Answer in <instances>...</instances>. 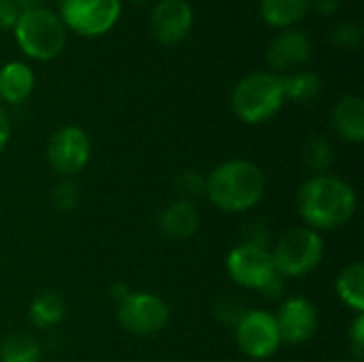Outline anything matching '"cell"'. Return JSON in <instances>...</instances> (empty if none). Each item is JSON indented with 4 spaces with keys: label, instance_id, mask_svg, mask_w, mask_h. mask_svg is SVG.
Segmentation results:
<instances>
[{
    "label": "cell",
    "instance_id": "cell-1",
    "mask_svg": "<svg viewBox=\"0 0 364 362\" xmlns=\"http://www.w3.org/2000/svg\"><path fill=\"white\" fill-rule=\"evenodd\" d=\"M358 207L354 188L335 175L309 177L296 194V209L314 230H335L348 224Z\"/></svg>",
    "mask_w": 364,
    "mask_h": 362
},
{
    "label": "cell",
    "instance_id": "cell-2",
    "mask_svg": "<svg viewBox=\"0 0 364 362\" xmlns=\"http://www.w3.org/2000/svg\"><path fill=\"white\" fill-rule=\"evenodd\" d=\"M267 190V177L256 162L235 158L218 164L205 181V196L228 213H243L256 207Z\"/></svg>",
    "mask_w": 364,
    "mask_h": 362
},
{
    "label": "cell",
    "instance_id": "cell-3",
    "mask_svg": "<svg viewBox=\"0 0 364 362\" xmlns=\"http://www.w3.org/2000/svg\"><path fill=\"white\" fill-rule=\"evenodd\" d=\"M282 79L271 73H250L232 90V111L245 124L271 119L284 105Z\"/></svg>",
    "mask_w": 364,
    "mask_h": 362
},
{
    "label": "cell",
    "instance_id": "cell-4",
    "mask_svg": "<svg viewBox=\"0 0 364 362\" xmlns=\"http://www.w3.org/2000/svg\"><path fill=\"white\" fill-rule=\"evenodd\" d=\"M273 265L282 277H303L318 269L324 258V241L309 226L286 230L271 247Z\"/></svg>",
    "mask_w": 364,
    "mask_h": 362
},
{
    "label": "cell",
    "instance_id": "cell-5",
    "mask_svg": "<svg viewBox=\"0 0 364 362\" xmlns=\"http://www.w3.org/2000/svg\"><path fill=\"white\" fill-rule=\"evenodd\" d=\"M15 38L21 51L34 60H53L66 43V32L62 19L41 6L21 11L15 23Z\"/></svg>",
    "mask_w": 364,
    "mask_h": 362
},
{
    "label": "cell",
    "instance_id": "cell-6",
    "mask_svg": "<svg viewBox=\"0 0 364 362\" xmlns=\"http://www.w3.org/2000/svg\"><path fill=\"white\" fill-rule=\"evenodd\" d=\"M117 305V322L132 335H156L171 320L168 305L151 292H128Z\"/></svg>",
    "mask_w": 364,
    "mask_h": 362
},
{
    "label": "cell",
    "instance_id": "cell-7",
    "mask_svg": "<svg viewBox=\"0 0 364 362\" xmlns=\"http://www.w3.org/2000/svg\"><path fill=\"white\" fill-rule=\"evenodd\" d=\"M92 156V143L83 128L64 126L47 141V162L58 177L73 179L79 175Z\"/></svg>",
    "mask_w": 364,
    "mask_h": 362
},
{
    "label": "cell",
    "instance_id": "cell-8",
    "mask_svg": "<svg viewBox=\"0 0 364 362\" xmlns=\"http://www.w3.org/2000/svg\"><path fill=\"white\" fill-rule=\"evenodd\" d=\"M226 269L235 284L250 290L264 288L277 275L271 250L250 243H239L228 252Z\"/></svg>",
    "mask_w": 364,
    "mask_h": 362
},
{
    "label": "cell",
    "instance_id": "cell-9",
    "mask_svg": "<svg viewBox=\"0 0 364 362\" xmlns=\"http://www.w3.org/2000/svg\"><path fill=\"white\" fill-rule=\"evenodd\" d=\"M62 21L83 36H98L111 30L119 17V0H62Z\"/></svg>",
    "mask_w": 364,
    "mask_h": 362
},
{
    "label": "cell",
    "instance_id": "cell-10",
    "mask_svg": "<svg viewBox=\"0 0 364 362\" xmlns=\"http://www.w3.org/2000/svg\"><path fill=\"white\" fill-rule=\"evenodd\" d=\"M235 335L239 350L254 361L271 358L282 346L275 316L262 309H250L235 326Z\"/></svg>",
    "mask_w": 364,
    "mask_h": 362
},
{
    "label": "cell",
    "instance_id": "cell-11",
    "mask_svg": "<svg viewBox=\"0 0 364 362\" xmlns=\"http://www.w3.org/2000/svg\"><path fill=\"white\" fill-rule=\"evenodd\" d=\"M275 322L282 344L301 346L309 341L318 331V309L305 297H290L279 305Z\"/></svg>",
    "mask_w": 364,
    "mask_h": 362
},
{
    "label": "cell",
    "instance_id": "cell-12",
    "mask_svg": "<svg viewBox=\"0 0 364 362\" xmlns=\"http://www.w3.org/2000/svg\"><path fill=\"white\" fill-rule=\"evenodd\" d=\"M194 21L192 6L186 0H160L149 17V28L160 45H175L186 38Z\"/></svg>",
    "mask_w": 364,
    "mask_h": 362
},
{
    "label": "cell",
    "instance_id": "cell-13",
    "mask_svg": "<svg viewBox=\"0 0 364 362\" xmlns=\"http://www.w3.org/2000/svg\"><path fill=\"white\" fill-rule=\"evenodd\" d=\"M311 55V43L305 32L288 30L279 34L269 47V64L275 70H290L305 64Z\"/></svg>",
    "mask_w": 364,
    "mask_h": 362
},
{
    "label": "cell",
    "instance_id": "cell-14",
    "mask_svg": "<svg viewBox=\"0 0 364 362\" xmlns=\"http://www.w3.org/2000/svg\"><path fill=\"white\" fill-rule=\"evenodd\" d=\"M198 224H200V218H198L194 203L179 201V198L168 203L158 215V228L175 241L190 239L198 230Z\"/></svg>",
    "mask_w": 364,
    "mask_h": 362
},
{
    "label": "cell",
    "instance_id": "cell-15",
    "mask_svg": "<svg viewBox=\"0 0 364 362\" xmlns=\"http://www.w3.org/2000/svg\"><path fill=\"white\" fill-rule=\"evenodd\" d=\"M333 124L337 134L348 143H363L364 141V100L360 96H343L335 111Z\"/></svg>",
    "mask_w": 364,
    "mask_h": 362
},
{
    "label": "cell",
    "instance_id": "cell-16",
    "mask_svg": "<svg viewBox=\"0 0 364 362\" xmlns=\"http://www.w3.org/2000/svg\"><path fill=\"white\" fill-rule=\"evenodd\" d=\"M34 87V73L23 62H9L0 68V100L6 105L23 102Z\"/></svg>",
    "mask_w": 364,
    "mask_h": 362
},
{
    "label": "cell",
    "instance_id": "cell-17",
    "mask_svg": "<svg viewBox=\"0 0 364 362\" xmlns=\"http://www.w3.org/2000/svg\"><path fill=\"white\" fill-rule=\"evenodd\" d=\"M64 312H66L64 299L53 290H43L32 299L30 309H28V318H30V324L34 329L49 331L62 322Z\"/></svg>",
    "mask_w": 364,
    "mask_h": 362
},
{
    "label": "cell",
    "instance_id": "cell-18",
    "mask_svg": "<svg viewBox=\"0 0 364 362\" xmlns=\"http://www.w3.org/2000/svg\"><path fill=\"white\" fill-rule=\"evenodd\" d=\"M339 299L354 309L356 314H364V265L363 262H350L343 267L335 282Z\"/></svg>",
    "mask_w": 364,
    "mask_h": 362
},
{
    "label": "cell",
    "instance_id": "cell-19",
    "mask_svg": "<svg viewBox=\"0 0 364 362\" xmlns=\"http://www.w3.org/2000/svg\"><path fill=\"white\" fill-rule=\"evenodd\" d=\"M309 9V0H260V15L267 23L288 28L303 19Z\"/></svg>",
    "mask_w": 364,
    "mask_h": 362
},
{
    "label": "cell",
    "instance_id": "cell-20",
    "mask_svg": "<svg viewBox=\"0 0 364 362\" xmlns=\"http://www.w3.org/2000/svg\"><path fill=\"white\" fill-rule=\"evenodd\" d=\"M0 362H41V344L30 333H11L0 344Z\"/></svg>",
    "mask_w": 364,
    "mask_h": 362
},
{
    "label": "cell",
    "instance_id": "cell-21",
    "mask_svg": "<svg viewBox=\"0 0 364 362\" xmlns=\"http://www.w3.org/2000/svg\"><path fill=\"white\" fill-rule=\"evenodd\" d=\"M301 158H303V164L314 173V175H326V171L333 166V160H335V149L333 145L328 143L326 137H309L303 145V151H301Z\"/></svg>",
    "mask_w": 364,
    "mask_h": 362
},
{
    "label": "cell",
    "instance_id": "cell-22",
    "mask_svg": "<svg viewBox=\"0 0 364 362\" xmlns=\"http://www.w3.org/2000/svg\"><path fill=\"white\" fill-rule=\"evenodd\" d=\"M279 79H282L284 98H290L296 102H311L320 96L322 83L316 73H296V75H288Z\"/></svg>",
    "mask_w": 364,
    "mask_h": 362
},
{
    "label": "cell",
    "instance_id": "cell-23",
    "mask_svg": "<svg viewBox=\"0 0 364 362\" xmlns=\"http://www.w3.org/2000/svg\"><path fill=\"white\" fill-rule=\"evenodd\" d=\"M247 303L239 297H222L218 299L215 307H213V316L224 324V326H237L241 322V318L247 314Z\"/></svg>",
    "mask_w": 364,
    "mask_h": 362
},
{
    "label": "cell",
    "instance_id": "cell-24",
    "mask_svg": "<svg viewBox=\"0 0 364 362\" xmlns=\"http://www.w3.org/2000/svg\"><path fill=\"white\" fill-rule=\"evenodd\" d=\"M49 198H51V205H53V209H55V211H62V213L73 211V209L77 207V203H79V190H77V183H75L73 179H64V177H60V179L53 183Z\"/></svg>",
    "mask_w": 364,
    "mask_h": 362
},
{
    "label": "cell",
    "instance_id": "cell-25",
    "mask_svg": "<svg viewBox=\"0 0 364 362\" xmlns=\"http://www.w3.org/2000/svg\"><path fill=\"white\" fill-rule=\"evenodd\" d=\"M205 181L207 177L200 175L198 171H183L177 175L175 179V188H177V194H179V201H196L198 196L205 194Z\"/></svg>",
    "mask_w": 364,
    "mask_h": 362
},
{
    "label": "cell",
    "instance_id": "cell-26",
    "mask_svg": "<svg viewBox=\"0 0 364 362\" xmlns=\"http://www.w3.org/2000/svg\"><path fill=\"white\" fill-rule=\"evenodd\" d=\"M333 43H337L339 47H346V49H354L363 43V28L354 21H346V23H339L333 34H331Z\"/></svg>",
    "mask_w": 364,
    "mask_h": 362
},
{
    "label": "cell",
    "instance_id": "cell-27",
    "mask_svg": "<svg viewBox=\"0 0 364 362\" xmlns=\"http://www.w3.org/2000/svg\"><path fill=\"white\" fill-rule=\"evenodd\" d=\"M273 235L269 230V226L264 222H250L243 230V241L241 243H250V245H258V247H273Z\"/></svg>",
    "mask_w": 364,
    "mask_h": 362
},
{
    "label": "cell",
    "instance_id": "cell-28",
    "mask_svg": "<svg viewBox=\"0 0 364 362\" xmlns=\"http://www.w3.org/2000/svg\"><path fill=\"white\" fill-rule=\"evenodd\" d=\"M21 15V9L15 0H0V30L15 28L17 19Z\"/></svg>",
    "mask_w": 364,
    "mask_h": 362
},
{
    "label": "cell",
    "instance_id": "cell-29",
    "mask_svg": "<svg viewBox=\"0 0 364 362\" xmlns=\"http://www.w3.org/2000/svg\"><path fill=\"white\" fill-rule=\"evenodd\" d=\"M350 341H352V352L363 356L364 350V314H356V320L352 322L350 329Z\"/></svg>",
    "mask_w": 364,
    "mask_h": 362
},
{
    "label": "cell",
    "instance_id": "cell-30",
    "mask_svg": "<svg viewBox=\"0 0 364 362\" xmlns=\"http://www.w3.org/2000/svg\"><path fill=\"white\" fill-rule=\"evenodd\" d=\"M284 277L282 275H275L264 288H260L258 292L264 297V299H269V301H277V299H282L284 297Z\"/></svg>",
    "mask_w": 364,
    "mask_h": 362
},
{
    "label": "cell",
    "instance_id": "cell-31",
    "mask_svg": "<svg viewBox=\"0 0 364 362\" xmlns=\"http://www.w3.org/2000/svg\"><path fill=\"white\" fill-rule=\"evenodd\" d=\"M9 137H11V124H9V117H6L4 109L0 107V151L6 147Z\"/></svg>",
    "mask_w": 364,
    "mask_h": 362
},
{
    "label": "cell",
    "instance_id": "cell-32",
    "mask_svg": "<svg viewBox=\"0 0 364 362\" xmlns=\"http://www.w3.org/2000/svg\"><path fill=\"white\" fill-rule=\"evenodd\" d=\"M314 4H316V9H318L320 15H333L339 9L341 0H316Z\"/></svg>",
    "mask_w": 364,
    "mask_h": 362
},
{
    "label": "cell",
    "instance_id": "cell-33",
    "mask_svg": "<svg viewBox=\"0 0 364 362\" xmlns=\"http://www.w3.org/2000/svg\"><path fill=\"white\" fill-rule=\"evenodd\" d=\"M128 292H130V288H128V284H126V282H115V284L111 286V297H113V301H115V303H119L122 299H126V297H128Z\"/></svg>",
    "mask_w": 364,
    "mask_h": 362
},
{
    "label": "cell",
    "instance_id": "cell-34",
    "mask_svg": "<svg viewBox=\"0 0 364 362\" xmlns=\"http://www.w3.org/2000/svg\"><path fill=\"white\" fill-rule=\"evenodd\" d=\"M15 2H17V6H19V9H23V11H26V9H34L38 0H15Z\"/></svg>",
    "mask_w": 364,
    "mask_h": 362
},
{
    "label": "cell",
    "instance_id": "cell-35",
    "mask_svg": "<svg viewBox=\"0 0 364 362\" xmlns=\"http://www.w3.org/2000/svg\"><path fill=\"white\" fill-rule=\"evenodd\" d=\"M339 362H363V356H358V354H354V352H352L350 361H348V358H343V361H339Z\"/></svg>",
    "mask_w": 364,
    "mask_h": 362
},
{
    "label": "cell",
    "instance_id": "cell-36",
    "mask_svg": "<svg viewBox=\"0 0 364 362\" xmlns=\"http://www.w3.org/2000/svg\"><path fill=\"white\" fill-rule=\"evenodd\" d=\"M134 2H147V0H134Z\"/></svg>",
    "mask_w": 364,
    "mask_h": 362
}]
</instances>
